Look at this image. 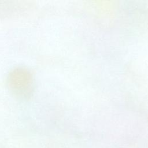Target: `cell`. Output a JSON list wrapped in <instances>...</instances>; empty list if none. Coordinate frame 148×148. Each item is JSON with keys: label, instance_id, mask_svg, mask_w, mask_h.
Listing matches in <instances>:
<instances>
[{"label": "cell", "instance_id": "1", "mask_svg": "<svg viewBox=\"0 0 148 148\" xmlns=\"http://www.w3.org/2000/svg\"><path fill=\"white\" fill-rule=\"evenodd\" d=\"M8 84L13 92L20 97H28L33 88V77L27 68L23 66L14 68L9 73Z\"/></svg>", "mask_w": 148, "mask_h": 148}]
</instances>
